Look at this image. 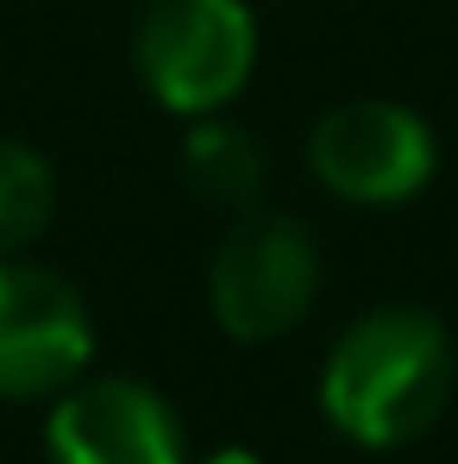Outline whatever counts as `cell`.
Listing matches in <instances>:
<instances>
[{"mask_svg": "<svg viewBox=\"0 0 458 464\" xmlns=\"http://www.w3.org/2000/svg\"><path fill=\"white\" fill-rule=\"evenodd\" d=\"M182 176L208 208L239 220V214L264 208L270 163H264V145L245 126H232L227 113H201V120H189V139H182Z\"/></svg>", "mask_w": 458, "mask_h": 464, "instance_id": "cell-7", "label": "cell"}, {"mask_svg": "<svg viewBox=\"0 0 458 464\" xmlns=\"http://www.w3.org/2000/svg\"><path fill=\"white\" fill-rule=\"evenodd\" d=\"M458 389V345L446 320L414 302L365 308L320 364V414L365 452H395L440 427Z\"/></svg>", "mask_w": 458, "mask_h": 464, "instance_id": "cell-1", "label": "cell"}, {"mask_svg": "<svg viewBox=\"0 0 458 464\" xmlns=\"http://www.w3.org/2000/svg\"><path fill=\"white\" fill-rule=\"evenodd\" d=\"M434 163H440L434 126L414 107L389 101V94L339 101L307 132V176L346 208H402V201H414L434 182Z\"/></svg>", "mask_w": 458, "mask_h": 464, "instance_id": "cell-4", "label": "cell"}, {"mask_svg": "<svg viewBox=\"0 0 458 464\" xmlns=\"http://www.w3.org/2000/svg\"><path fill=\"white\" fill-rule=\"evenodd\" d=\"M51 464H189V433L170 395L145 377H76L51 395Z\"/></svg>", "mask_w": 458, "mask_h": 464, "instance_id": "cell-6", "label": "cell"}, {"mask_svg": "<svg viewBox=\"0 0 458 464\" xmlns=\"http://www.w3.org/2000/svg\"><path fill=\"white\" fill-rule=\"evenodd\" d=\"M320 302V245L296 214L251 208L239 214L208 264L214 326L239 345L289 339Z\"/></svg>", "mask_w": 458, "mask_h": 464, "instance_id": "cell-3", "label": "cell"}, {"mask_svg": "<svg viewBox=\"0 0 458 464\" xmlns=\"http://www.w3.org/2000/svg\"><path fill=\"white\" fill-rule=\"evenodd\" d=\"M251 70L258 19L245 0H145L132 19V76L176 120L232 107Z\"/></svg>", "mask_w": 458, "mask_h": 464, "instance_id": "cell-2", "label": "cell"}, {"mask_svg": "<svg viewBox=\"0 0 458 464\" xmlns=\"http://www.w3.org/2000/svg\"><path fill=\"white\" fill-rule=\"evenodd\" d=\"M94 364V314L82 289L38 264L0 257V401H51Z\"/></svg>", "mask_w": 458, "mask_h": 464, "instance_id": "cell-5", "label": "cell"}, {"mask_svg": "<svg viewBox=\"0 0 458 464\" xmlns=\"http://www.w3.org/2000/svg\"><path fill=\"white\" fill-rule=\"evenodd\" d=\"M57 220V169L25 139H0V257L32 251Z\"/></svg>", "mask_w": 458, "mask_h": 464, "instance_id": "cell-8", "label": "cell"}, {"mask_svg": "<svg viewBox=\"0 0 458 464\" xmlns=\"http://www.w3.org/2000/svg\"><path fill=\"white\" fill-rule=\"evenodd\" d=\"M201 464H264L258 452H245V446H220V452H208Z\"/></svg>", "mask_w": 458, "mask_h": 464, "instance_id": "cell-9", "label": "cell"}]
</instances>
